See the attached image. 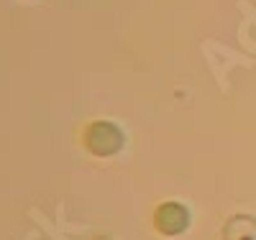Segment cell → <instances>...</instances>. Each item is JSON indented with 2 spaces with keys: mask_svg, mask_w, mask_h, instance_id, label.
<instances>
[{
  "mask_svg": "<svg viewBox=\"0 0 256 240\" xmlns=\"http://www.w3.org/2000/svg\"><path fill=\"white\" fill-rule=\"evenodd\" d=\"M123 130L108 120H95L84 128V146L95 156H113L123 148Z\"/></svg>",
  "mask_w": 256,
  "mask_h": 240,
  "instance_id": "obj_1",
  "label": "cell"
},
{
  "mask_svg": "<svg viewBox=\"0 0 256 240\" xmlns=\"http://www.w3.org/2000/svg\"><path fill=\"white\" fill-rule=\"evenodd\" d=\"M190 225V212L180 202H166L154 212V228L162 235H180Z\"/></svg>",
  "mask_w": 256,
  "mask_h": 240,
  "instance_id": "obj_2",
  "label": "cell"
}]
</instances>
